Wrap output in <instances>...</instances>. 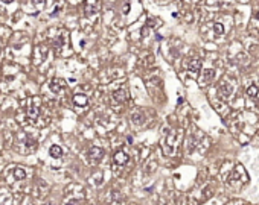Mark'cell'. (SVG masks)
Instances as JSON below:
<instances>
[{
    "label": "cell",
    "mask_w": 259,
    "mask_h": 205,
    "mask_svg": "<svg viewBox=\"0 0 259 205\" xmlns=\"http://www.w3.org/2000/svg\"><path fill=\"white\" fill-rule=\"evenodd\" d=\"M127 99H128V93H127V90H124V88L116 90V91L113 93V100L117 102V103H124Z\"/></svg>",
    "instance_id": "cell-5"
},
{
    "label": "cell",
    "mask_w": 259,
    "mask_h": 205,
    "mask_svg": "<svg viewBox=\"0 0 259 205\" xmlns=\"http://www.w3.org/2000/svg\"><path fill=\"white\" fill-rule=\"evenodd\" d=\"M64 87H66V81L61 79V77H54V79L50 81V84H49V88H50V91H54V93H59Z\"/></svg>",
    "instance_id": "cell-2"
},
{
    "label": "cell",
    "mask_w": 259,
    "mask_h": 205,
    "mask_svg": "<svg viewBox=\"0 0 259 205\" xmlns=\"http://www.w3.org/2000/svg\"><path fill=\"white\" fill-rule=\"evenodd\" d=\"M128 160H130L128 155H127L125 152H122V150H121V152H116V155L113 157V164H114V166H121V167H122V166H125V164L128 163Z\"/></svg>",
    "instance_id": "cell-3"
},
{
    "label": "cell",
    "mask_w": 259,
    "mask_h": 205,
    "mask_svg": "<svg viewBox=\"0 0 259 205\" xmlns=\"http://www.w3.org/2000/svg\"><path fill=\"white\" fill-rule=\"evenodd\" d=\"M2 2H3V3H6V5H8V3H12V2H14V0H2Z\"/></svg>",
    "instance_id": "cell-18"
},
{
    "label": "cell",
    "mask_w": 259,
    "mask_h": 205,
    "mask_svg": "<svg viewBox=\"0 0 259 205\" xmlns=\"http://www.w3.org/2000/svg\"><path fill=\"white\" fill-rule=\"evenodd\" d=\"M232 93H233V87L230 84H222L221 87H220V96H221V99L230 97Z\"/></svg>",
    "instance_id": "cell-7"
},
{
    "label": "cell",
    "mask_w": 259,
    "mask_h": 205,
    "mask_svg": "<svg viewBox=\"0 0 259 205\" xmlns=\"http://www.w3.org/2000/svg\"><path fill=\"white\" fill-rule=\"evenodd\" d=\"M38 115H40V108L38 107H29L28 108V117H29V120L34 123V120L37 119Z\"/></svg>",
    "instance_id": "cell-9"
},
{
    "label": "cell",
    "mask_w": 259,
    "mask_h": 205,
    "mask_svg": "<svg viewBox=\"0 0 259 205\" xmlns=\"http://www.w3.org/2000/svg\"><path fill=\"white\" fill-rule=\"evenodd\" d=\"M104 155H105V152H104L102 148H99V146H92V148L89 149V158L92 160L93 163L101 161V160L104 158Z\"/></svg>",
    "instance_id": "cell-1"
},
{
    "label": "cell",
    "mask_w": 259,
    "mask_h": 205,
    "mask_svg": "<svg viewBox=\"0 0 259 205\" xmlns=\"http://www.w3.org/2000/svg\"><path fill=\"white\" fill-rule=\"evenodd\" d=\"M24 178H26L24 169H21V167L14 169V179H15V181H21V179H24Z\"/></svg>",
    "instance_id": "cell-12"
},
{
    "label": "cell",
    "mask_w": 259,
    "mask_h": 205,
    "mask_svg": "<svg viewBox=\"0 0 259 205\" xmlns=\"http://www.w3.org/2000/svg\"><path fill=\"white\" fill-rule=\"evenodd\" d=\"M72 100H73L75 105L79 107V108H84V107L89 105V96H86V94H75Z\"/></svg>",
    "instance_id": "cell-4"
},
{
    "label": "cell",
    "mask_w": 259,
    "mask_h": 205,
    "mask_svg": "<svg viewBox=\"0 0 259 205\" xmlns=\"http://www.w3.org/2000/svg\"><path fill=\"white\" fill-rule=\"evenodd\" d=\"M189 72L192 73V75H198L200 72H201V59H192L191 61V64H189Z\"/></svg>",
    "instance_id": "cell-6"
},
{
    "label": "cell",
    "mask_w": 259,
    "mask_h": 205,
    "mask_svg": "<svg viewBox=\"0 0 259 205\" xmlns=\"http://www.w3.org/2000/svg\"><path fill=\"white\" fill-rule=\"evenodd\" d=\"M247 96L256 97V96H258V87H256V85H250V87L247 88Z\"/></svg>",
    "instance_id": "cell-13"
},
{
    "label": "cell",
    "mask_w": 259,
    "mask_h": 205,
    "mask_svg": "<svg viewBox=\"0 0 259 205\" xmlns=\"http://www.w3.org/2000/svg\"><path fill=\"white\" fill-rule=\"evenodd\" d=\"M256 17H258V19H259V12H258V15H256Z\"/></svg>",
    "instance_id": "cell-20"
},
{
    "label": "cell",
    "mask_w": 259,
    "mask_h": 205,
    "mask_svg": "<svg viewBox=\"0 0 259 205\" xmlns=\"http://www.w3.org/2000/svg\"><path fill=\"white\" fill-rule=\"evenodd\" d=\"M44 205H55V204H52V202H47V204H44Z\"/></svg>",
    "instance_id": "cell-19"
},
{
    "label": "cell",
    "mask_w": 259,
    "mask_h": 205,
    "mask_svg": "<svg viewBox=\"0 0 259 205\" xmlns=\"http://www.w3.org/2000/svg\"><path fill=\"white\" fill-rule=\"evenodd\" d=\"M128 9H130V5L127 3V5H125V11H124V12H125V14H128V12H130Z\"/></svg>",
    "instance_id": "cell-17"
},
{
    "label": "cell",
    "mask_w": 259,
    "mask_h": 205,
    "mask_svg": "<svg viewBox=\"0 0 259 205\" xmlns=\"http://www.w3.org/2000/svg\"><path fill=\"white\" fill-rule=\"evenodd\" d=\"M66 205H78V201H75V199H72V201H69Z\"/></svg>",
    "instance_id": "cell-15"
},
{
    "label": "cell",
    "mask_w": 259,
    "mask_h": 205,
    "mask_svg": "<svg viewBox=\"0 0 259 205\" xmlns=\"http://www.w3.org/2000/svg\"><path fill=\"white\" fill-rule=\"evenodd\" d=\"M49 153H50V157H52V158H59V157L63 155V149H61L58 144H54V146H50Z\"/></svg>",
    "instance_id": "cell-11"
},
{
    "label": "cell",
    "mask_w": 259,
    "mask_h": 205,
    "mask_svg": "<svg viewBox=\"0 0 259 205\" xmlns=\"http://www.w3.org/2000/svg\"><path fill=\"white\" fill-rule=\"evenodd\" d=\"M213 76H215V72H213L212 69L204 70V72H203V77H201V85H206V82H207V81H210Z\"/></svg>",
    "instance_id": "cell-10"
},
{
    "label": "cell",
    "mask_w": 259,
    "mask_h": 205,
    "mask_svg": "<svg viewBox=\"0 0 259 205\" xmlns=\"http://www.w3.org/2000/svg\"><path fill=\"white\" fill-rule=\"evenodd\" d=\"M32 2H34L35 5H43V3H44L46 0H32Z\"/></svg>",
    "instance_id": "cell-16"
},
{
    "label": "cell",
    "mask_w": 259,
    "mask_h": 205,
    "mask_svg": "<svg viewBox=\"0 0 259 205\" xmlns=\"http://www.w3.org/2000/svg\"><path fill=\"white\" fill-rule=\"evenodd\" d=\"M145 115L142 114L140 111H136V112H133V115H131V122L136 125V126H142L143 123H145Z\"/></svg>",
    "instance_id": "cell-8"
},
{
    "label": "cell",
    "mask_w": 259,
    "mask_h": 205,
    "mask_svg": "<svg viewBox=\"0 0 259 205\" xmlns=\"http://www.w3.org/2000/svg\"><path fill=\"white\" fill-rule=\"evenodd\" d=\"M213 32H215V35H222L224 27H222L221 23H215V24H213Z\"/></svg>",
    "instance_id": "cell-14"
}]
</instances>
